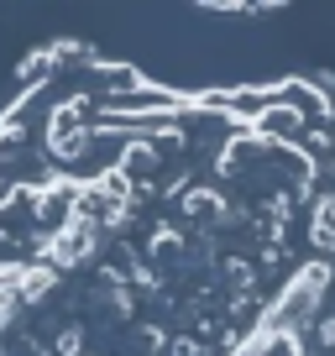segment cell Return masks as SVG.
Returning <instances> with one entry per match:
<instances>
[{"label": "cell", "instance_id": "1", "mask_svg": "<svg viewBox=\"0 0 335 356\" xmlns=\"http://www.w3.org/2000/svg\"><path fill=\"white\" fill-rule=\"evenodd\" d=\"M325 293H330V262H304L299 273L283 283V293L272 299L268 320L293 325V330H299V325H309V320H314V309L325 304Z\"/></svg>", "mask_w": 335, "mask_h": 356}, {"label": "cell", "instance_id": "2", "mask_svg": "<svg viewBox=\"0 0 335 356\" xmlns=\"http://www.w3.org/2000/svg\"><path fill=\"white\" fill-rule=\"evenodd\" d=\"M309 236H314V246H320V252H335V194H325V200L314 204Z\"/></svg>", "mask_w": 335, "mask_h": 356}]
</instances>
